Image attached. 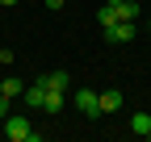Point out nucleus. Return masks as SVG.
Instances as JSON below:
<instances>
[{"mask_svg": "<svg viewBox=\"0 0 151 142\" xmlns=\"http://www.w3.org/2000/svg\"><path fill=\"white\" fill-rule=\"evenodd\" d=\"M0 92H4V96H21V92H25V80L4 75V80H0Z\"/></svg>", "mask_w": 151, "mask_h": 142, "instance_id": "obj_9", "label": "nucleus"}, {"mask_svg": "<svg viewBox=\"0 0 151 142\" xmlns=\"http://www.w3.org/2000/svg\"><path fill=\"white\" fill-rule=\"evenodd\" d=\"M134 33H139V21H118V25L105 29V42L109 46H126V42H134Z\"/></svg>", "mask_w": 151, "mask_h": 142, "instance_id": "obj_2", "label": "nucleus"}, {"mask_svg": "<svg viewBox=\"0 0 151 142\" xmlns=\"http://www.w3.org/2000/svg\"><path fill=\"white\" fill-rule=\"evenodd\" d=\"M0 4H4V9H13V4H21V0H0Z\"/></svg>", "mask_w": 151, "mask_h": 142, "instance_id": "obj_14", "label": "nucleus"}, {"mask_svg": "<svg viewBox=\"0 0 151 142\" xmlns=\"http://www.w3.org/2000/svg\"><path fill=\"white\" fill-rule=\"evenodd\" d=\"M63 96H67V92H50V88H46V96H42V113H50V117L63 113Z\"/></svg>", "mask_w": 151, "mask_h": 142, "instance_id": "obj_8", "label": "nucleus"}, {"mask_svg": "<svg viewBox=\"0 0 151 142\" xmlns=\"http://www.w3.org/2000/svg\"><path fill=\"white\" fill-rule=\"evenodd\" d=\"M9 100H13V96H4V92H0V121L9 117Z\"/></svg>", "mask_w": 151, "mask_h": 142, "instance_id": "obj_12", "label": "nucleus"}, {"mask_svg": "<svg viewBox=\"0 0 151 142\" xmlns=\"http://www.w3.org/2000/svg\"><path fill=\"white\" fill-rule=\"evenodd\" d=\"M38 84L50 88V92H71V75H67V71H42Z\"/></svg>", "mask_w": 151, "mask_h": 142, "instance_id": "obj_4", "label": "nucleus"}, {"mask_svg": "<svg viewBox=\"0 0 151 142\" xmlns=\"http://www.w3.org/2000/svg\"><path fill=\"white\" fill-rule=\"evenodd\" d=\"M42 96H46V88L42 84H25V92H21V100H25V109H42Z\"/></svg>", "mask_w": 151, "mask_h": 142, "instance_id": "obj_5", "label": "nucleus"}, {"mask_svg": "<svg viewBox=\"0 0 151 142\" xmlns=\"http://www.w3.org/2000/svg\"><path fill=\"white\" fill-rule=\"evenodd\" d=\"M97 21H101V29H109V25H118V21H122L118 0H105V4H101V13H97Z\"/></svg>", "mask_w": 151, "mask_h": 142, "instance_id": "obj_6", "label": "nucleus"}, {"mask_svg": "<svg viewBox=\"0 0 151 142\" xmlns=\"http://www.w3.org/2000/svg\"><path fill=\"white\" fill-rule=\"evenodd\" d=\"M118 13H122V21H139V4L134 0H118Z\"/></svg>", "mask_w": 151, "mask_h": 142, "instance_id": "obj_11", "label": "nucleus"}, {"mask_svg": "<svg viewBox=\"0 0 151 142\" xmlns=\"http://www.w3.org/2000/svg\"><path fill=\"white\" fill-rule=\"evenodd\" d=\"M147 138H151V130H147Z\"/></svg>", "mask_w": 151, "mask_h": 142, "instance_id": "obj_16", "label": "nucleus"}, {"mask_svg": "<svg viewBox=\"0 0 151 142\" xmlns=\"http://www.w3.org/2000/svg\"><path fill=\"white\" fill-rule=\"evenodd\" d=\"M46 9H50V13H59V9H63V0H46Z\"/></svg>", "mask_w": 151, "mask_h": 142, "instance_id": "obj_13", "label": "nucleus"}, {"mask_svg": "<svg viewBox=\"0 0 151 142\" xmlns=\"http://www.w3.org/2000/svg\"><path fill=\"white\" fill-rule=\"evenodd\" d=\"M147 29H151V21H147Z\"/></svg>", "mask_w": 151, "mask_h": 142, "instance_id": "obj_15", "label": "nucleus"}, {"mask_svg": "<svg viewBox=\"0 0 151 142\" xmlns=\"http://www.w3.org/2000/svg\"><path fill=\"white\" fill-rule=\"evenodd\" d=\"M4 138L9 142H42V134L29 126V117H4Z\"/></svg>", "mask_w": 151, "mask_h": 142, "instance_id": "obj_1", "label": "nucleus"}, {"mask_svg": "<svg viewBox=\"0 0 151 142\" xmlns=\"http://www.w3.org/2000/svg\"><path fill=\"white\" fill-rule=\"evenodd\" d=\"M101 96V113H118L122 104H126V96L118 92V88H109V92H97Z\"/></svg>", "mask_w": 151, "mask_h": 142, "instance_id": "obj_7", "label": "nucleus"}, {"mask_svg": "<svg viewBox=\"0 0 151 142\" xmlns=\"http://www.w3.org/2000/svg\"><path fill=\"white\" fill-rule=\"evenodd\" d=\"M76 109L84 117H101V96L92 92V88H76Z\"/></svg>", "mask_w": 151, "mask_h": 142, "instance_id": "obj_3", "label": "nucleus"}, {"mask_svg": "<svg viewBox=\"0 0 151 142\" xmlns=\"http://www.w3.org/2000/svg\"><path fill=\"white\" fill-rule=\"evenodd\" d=\"M130 130H134L139 138H147V130H151V113H134V117H130Z\"/></svg>", "mask_w": 151, "mask_h": 142, "instance_id": "obj_10", "label": "nucleus"}]
</instances>
